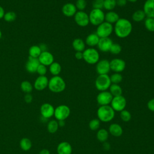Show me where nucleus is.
Returning a JSON list of instances; mask_svg holds the SVG:
<instances>
[{
    "label": "nucleus",
    "instance_id": "obj_47",
    "mask_svg": "<svg viewBox=\"0 0 154 154\" xmlns=\"http://www.w3.org/2000/svg\"><path fill=\"white\" fill-rule=\"evenodd\" d=\"M75 57L77 60H82L83 59V53L82 52H76L75 54Z\"/></svg>",
    "mask_w": 154,
    "mask_h": 154
},
{
    "label": "nucleus",
    "instance_id": "obj_10",
    "mask_svg": "<svg viewBox=\"0 0 154 154\" xmlns=\"http://www.w3.org/2000/svg\"><path fill=\"white\" fill-rule=\"evenodd\" d=\"M74 20L76 23L81 27H85L90 23L88 14L84 11H77L74 16Z\"/></svg>",
    "mask_w": 154,
    "mask_h": 154
},
{
    "label": "nucleus",
    "instance_id": "obj_32",
    "mask_svg": "<svg viewBox=\"0 0 154 154\" xmlns=\"http://www.w3.org/2000/svg\"><path fill=\"white\" fill-rule=\"evenodd\" d=\"M20 88L23 92L25 93H30L32 91L33 86L28 81H23L20 84Z\"/></svg>",
    "mask_w": 154,
    "mask_h": 154
},
{
    "label": "nucleus",
    "instance_id": "obj_40",
    "mask_svg": "<svg viewBox=\"0 0 154 154\" xmlns=\"http://www.w3.org/2000/svg\"><path fill=\"white\" fill-rule=\"evenodd\" d=\"M122 46L120 45L118 43H114L111 46V48L109 49V52L114 55H117L119 54L122 51Z\"/></svg>",
    "mask_w": 154,
    "mask_h": 154
},
{
    "label": "nucleus",
    "instance_id": "obj_13",
    "mask_svg": "<svg viewBox=\"0 0 154 154\" xmlns=\"http://www.w3.org/2000/svg\"><path fill=\"white\" fill-rule=\"evenodd\" d=\"M96 64V70L98 75H106L111 70L109 61L106 59L99 60Z\"/></svg>",
    "mask_w": 154,
    "mask_h": 154
},
{
    "label": "nucleus",
    "instance_id": "obj_5",
    "mask_svg": "<svg viewBox=\"0 0 154 154\" xmlns=\"http://www.w3.org/2000/svg\"><path fill=\"white\" fill-rule=\"evenodd\" d=\"M109 76L106 75H99L95 79L94 85L96 89L100 91H106L111 85Z\"/></svg>",
    "mask_w": 154,
    "mask_h": 154
},
{
    "label": "nucleus",
    "instance_id": "obj_39",
    "mask_svg": "<svg viewBox=\"0 0 154 154\" xmlns=\"http://www.w3.org/2000/svg\"><path fill=\"white\" fill-rule=\"evenodd\" d=\"M89 128L91 131H96L100 127V120L98 119H93L91 120L88 124Z\"/></svg>",
    "mask_w": 154,
    "mask_h": 154
},
{
    "label": "nucleus",
    "instance_id": "obj_3",
    "mask_svg": "<svg viewBox=\"0 0 154 154\" xmlns=\"http://www.w3.org/2000/svg\"><path fill=\"white\" fill-rule=\"evenodd\" d=\"M48 88L53 93H61L63 91L66 87V82L63 78L58 76H53L49 79Z\"/></svg>",
    "mask_w": 154,
    "mask_h": 154
},
{
    "label": "nucleus",
    "instance_id": "obj_16",
    "mask_svg": "<svg viewBox=\"0 0 154 154\" xmlns=\"http://www.w3.org/2000/svg\"><path fill=\"white\" fill-rule=\"evenodd\" d=\"M49 79L47 76H38L34 83V88L38 91H42L48 86Z\"/></svg>",
    "mask_w": 154,
    "mask_h": 154
},
{
    "label": "nucleus",
    "instance_id": "obj_35",
    "mask_svg": "<svg viewBox=\"0 0 154 154\" xmlns=\"http://www.w3.org/2000/svg\"><path fill=\"white\" fill-rule=\"evenodd\" d=\"M116 0H104L103 8L106 10L112 11L116 7Z\"/></svg>",
    "mask_w": 154,
    "mask_h": 154
},
{
    "label": "nucleus",
    "instance_id": "obj_33",
    "mask_svg": "<svg viewBox=\"0 0 154 154\" xmlns=\"http://www.w3.org/2000/svg\"><path fill=\"white\" fill-rule=\"evenodd\" d=\"M58 127L59 126L58 121L55 120H52L48 122L47 125V129L49 133L54 134L57 131Z\"/></svg>",
    "mask_w": 154,
    "mask_h": 154
},
{
    "label": "nucleus",
    "instance_id": "obj_44",
    "mask_svg": "<svg viewBox=\"0 0 154 154\" xmlns=\"http://www.w3.org/2000/svg\"><path fill=\"white\" fill-rule=\"evenodd\" d=\"M147 106L150 111L154 112V98L151 99L148 101L147 103Z\"/></svg>",
    "mask_w": 154,
    "mask_h": 154
},
{
    "label": "nucleus",
    "instance_id": "obj_19",
    "mask_svg": "<svg viewBox=\"0 0 154 154\" xmlns=\"http://www.w3.org/2000/svg\"><path fill=\"white\" fill-rule=\"evenodd\" d=\"M61 11L63 14L66 17H73L77 12V9L75 4L72 3H66L62 7Z\"/></svg>",
    "mask_w": 154,
    "mask_h": 154
},
{
    "label": "nucleus",
    "instance_id": "obj_24",
    "mask_svg": "<svg viewBox=\"0 0 154 154\" xmlns=\"http://www.w3.org/2000/svg\"><path fill=\"white\" fill-rule=\"evenodd\" d=\"M72 47L76 52H83L85 49V43L82 39L76 38L72 42Z\"/></svg>",
    "mask_w": 154,
    "mask_h": 154
},
{
    "label": "nucleus",
    "instance_id": "obj_49",
    "mask_svg": "<svg viewBox=\"0 0 154 154\" xmlns=\"http://www.w3.org/2000/svg\"><path fill=\"white\" fill-rule=\"evenodd\" d=\"M38 46H39V47H40V48L42 52L47 51V46H46V45H45V44H44V43H42V44H40V45H38Z\"/></svg>",
    "mask_w": 154,
    "mask_h": 154
},
{
    "label": "nucleus",
    "instance_id": "obj_30",
    "mask_svg": "<svg viewBox=\"0 0 154 154\" xmlns=\"http://www.w3.org/2000/svg\"><path fill=\"white\" fill-rule=\"evenodd\" d=\"M28 53L29 55V57L38 58L42 53V51L38 45H32L29 48Z\"/></svg>",
    "mask_w": 154,
    "mask_h": 154
},
{
    "label": "nucleus",
    "instance_id": "obj_21",
    "mask_svg": "<svg viewBox=\"0 0 154 154\" xmlns=\"http://www.w3.org/2000/svg\"><path fill=\"white\" fill-rule=\"evenodd\" d=\"M57 151L58 154H71L72 152V147L69 143L63 141L58 144Z\"/></svg>",
    "mask_w": 154,
    "mask_h": 154
},
{
    "label": "nucleus",
    "instance_id": "obj_7",
    "mask_svg": "<svg viewBox=\"0 0 154 154\" xmlns=\"http://www.w3.org/2000/svg\"><path fill=\"white\" fill-rule=\"evenodd\" d=\"M114 31V26L112 24L104 21L97 26L96 33L99 38L109 37Z\"/></svg>",
    "mask_w": 154,
    "mask_h": 154
},
{
    "label": "nucleus",
    "instance_id": "obj_27",
    "mask_svg": "<svg viewBox=\"0 0 154 154\" xmlns=\"http://www.w3.org/2000/svg\"><path fill=\"white\" fill-rule=\"evenodd\" d=\"M49 67V70L53 76H58L61 72V66L58 62H53Z\"/></svg>",
    "mask_w": 154,
    "mask_h": 154
},
{
    "label": "nucleus",
    "instance_id": "obj_36",
    "mask_svg": "<svg viewBox=\"0 0 154 154\" xmlns=\"http://www.w3.org/2000/svg\"><path fill=\"white\" fill-rule=\"evenodd\" d=\"M16 14L14 11H10L5 13L3 19L7 22H12L16 20Z\"/></svg>",
    "mask_w": 154,
    "mask_h": 154
},
{
    "label": "nucleus",
    "instance_id": "obj_4",
    "mask_svg": "<svg viewBox=\"0 0 154 154\" xmlns=\"http://www.w3.org/2000/svg\"><path fill=\"white\" fill-rule=\"evenodd\" d=\"M83 60L89 64H95L100 58L99 51L94 48H88L83 52Z\"/></svg>",
    "mask_w": 154,
    "mask_h": 154
},
{
    "label": "nucleus",
    "instance_id": "obj_42",
    "mask_svg": "<svg viewBox=\"0 0 154 154\" xmlns=\"http://www.w3.org/2000/svg\"><path fill=\"white\" fill-rule=\"evenodd\" d=\"M47 66L43 65L42 64H40L39 66L37 67L36 72L39 75V76H44L46 74L48 69H47Z\"/></svg>",
    "mask_w": 154,
    "mask_h": 154
},
{
    "label": "nucleus",
    "instance_id": "obj_51",
    "mask_svg": "<svg viewBox=\"0 0 154 154\" xmlns=\"http://www.w3.org/2000/svg\"><path fill=\"white\" fill-rule=\"evenodd\" d=\"M38 154H50V152L48 149H44L40 150Z\"/></svg>",
    "mask_w": 154,
    "mask_h": 154
},
{
    "label": "nucleus",
    "instance_id": "obj_41",
    "mask_svg": "<svg viewBox=\"0 0 154 154\" xmlns=\"http://www.w3.org/2000/svg\"><path fill=\"white\" fill-rule=\"evenodd\" d=\"M75 6L78 11H84L87 7V2L85 0H76Z\"/></svg>",
    "mask_w": 154,
    "mask_h": 154
},
{
    "label": "nucleus",
    "instance_id": "obj_54",
    "mask_svg": "<svg viewBox=\"0 0 154 154\" xmlns=\"http://www.w3.org/2000/svg\"><path fill=\"white\" fill-rule=\"evenodd\" d=\"M1 37H2V32H1V30L0 29V40H1Z\"/></svg>",
    "mask_w": 154,
    "mask_h": 154
},
{
    "label": "nucleus",
    "instance_id": "obj_46",
    "mask_svg": "<svg viewBox=\"0 0 154 154\" xmlns=\"http://www.w3.org/2000/svg\"><path fill=\"white\" fill-rule=\"evenodd\" d=\"M128 1L127 0H116L117 5L119 7H124L126 5Z\"/></svg>",
    "mask_w": 154,
    "mask_h": 154
},
{
    "label": "nucleus",
    "instance_id": "obj_50",
    "mask_svg": "<svg viewBox=\"0 0 154 154\" xmlns=\"http://www.w3.org/2000/svg\"><path fill=\"white\" fill-rule=\"evenodd\" d=\"M103 149L105 150H109L110 149V146H109V144L108 143H106V142H104L103 143Z\"/></svg>",
    "mask_w": 154,
    "mask_h": 154
},
{
    "label": "nucleus",
    "instance_id": "obj_23",
    "mask_svg": "<svg viewBox=\"0 0 154 154\" xmlns=\"http://www.w3.org/2000/svg\"><path fill=\"white\" fill-rule=\"evenodd\" d=\"M100 38L96 34V33H91L88 34L85 40V45L89 46V48H94V46H97Z\"/></svg>",
    "mask_w": 154,
    "mask_h": 154
},
{
    "label": "nucleus",
    "instance_id": "obj_45",
    "mask_svg": "<svg viewBox=\"0 0 154 154\" xmlns=\"http://www.w3.org/2000/svg\"><path fill=\"white\" fill-rule=\"evenodd\" d=\"M24 100L26 103H31L32 100V96L30 93H26L24 96Z\"/></svg>",
    "mask_w": 154,
    "mask_h": 154
},
{
    "label": "nucleus",
    "instance_id": "obj_43",
    "mask_svg": "<svg viewBox=\"0 0 154 154\" xmlns=\"http://www.w3.org/2000/svg\"><path fill=\"white\" fill-rule=\"evenodd\" d=\"M104 0H93L92 2L93 8L102 9L103 8Z\"/></svg>",
    "mask_w": 154,
    "mask_h": 154
},
{
    "label": "nucleus",
    "instance_id": "obj_6",
    "mask_svg": "<svg viewBox=\"0 0 154 154\" xmlns=\"http://www.w3.org/2000/svg\"><path fill=\"white\" fill-rule=\"evenodd\" d=\"M89 21L91 24L98 26L105 21V13L102 9L93 8L89 14Z\"/></svg>",
    "mask_w": 154,
    "mask_h": 154
},
{
    "label": "nucleus",
    "instance_id": "obj_18",
    "mask_svg": "<svg viewBox=\"0 0 154 154\" xmlns=\"http://www.w3.org/2000/svg\"><path fill=\"white\" fill-rule=\"evenodd\" d=\"M39 64L40 63L38 58L29 57L28 61H26L25 64L26 70L31 73H35L36 72L37 67L39 66Z\"/></svg>",
    "mask_w": 154,
    "mask_h": 154
},
{
    "label": "nucleus",
    "instance_id": "obj_38",
    "mask_svg": "<svg viewBox=\"0 0 154 154\" xmlns=\"http://www.w3.org/2000/svg\"><path fill=\"white\" fill-rule=\"evenodd\" d=\"M120 112V117L122 120H123L125 122H128L131 120L132 116L131 112L129 111L126 109H123Z\"/></svg>",
    "mask_w": 154,
    "mask_h": 154
},
{
    "label": "nucleus",
    "instance_id": "obj_53",
    "mask_svg": "<svg viewBox=\"0 0 154 154\" xmlns=\"http://www.w3.org/2000/svg\"><path fill=\"white\" fill-rule=\"evenodd\" d=\"M138 0H127L128 2H132V3H134L135 2H137Z\"/></svg>",
    "mask_w": 154,
    "mask_h": 154
},
{
    "label": "nucleus",
    "instance_id": "obj_1",
    "mask_svg": "<svg viewBox=\"0 0 154 154\" xmlns=\"http://www.w3.org/2000/svg\"><path fill=\"white\" fill-rule=\"evenodd\" d=\"M114 31L117 37L120 38H126L132 31V23L125 18H120L114 23Z\"/></svg>",
    "mask_w": 154,
    "mask_h": 154
},
{
    "label": "nucleus",
    "instance_id": "obj_55",
    "mask_svg": "<svg viewBox=\"0 0 154 154\" xmlns=\"http://www.w3.org/2000/svg\"></svg>",
    "mask_w": 154,
    "mask_h": 154
},
{
    "label": "nucleus",
    "instance_id": "obj_2",
    "mask_svg": "<svg viewBox=\"0 0 154 154\" xmlns=\"http://www.w3.org/2000/svg\"><path fill=\"white\" fill-rule=\"evenodd\" d=\"M97 116L100 122L106 123L114 119L115 111L109 105L100 106L97 110Z\"/></svg>",
    "mask_w": 154,
    "mask_h": 154
},
{
    "label": "nucleus",
    "instance_id": "obj_48",
    "mask_svg": "<svg viewBox=\"0 0 154 154\" xmlns=\"http://www.w3.org/2000/svg\"><path fill=\"white\" fill-rule=\"evenodd\" d=\"M4 14H5V10L4 8L0 5V19H3Z\"/></svg>",
    "mask_w": 154,
    "mask_h": 154
},
{
    "label": "nucleus",
    "instance_id": "obj_52",
    "mask_svg": "<svg viewBox=\"0 0 154 154\" xmlns=\"http://www.w3.org/2000/svg\"><path fill=\"white\" fill-rule=\"evenodd\" d=\"M58 126H60V127H63L65 125L64 120H58Z\"/></svg>",
    "mask_w": 154,
    "mask_h": 154
},
{
    "label": "nucleus",
    "instance_id": "obj_22",
    "mask_svg": "<svg viewBox=\"0 0 154 154\" xmlns=\"http://www.w3.org/2000/svg\"><path fill=\"white\" fill-rule=\"evenodd\" d=\"M108 132L114 137H120L123 132L122 127L118 123H112L109 125L108 128Z\"/></svg>",
    "mask_w": 154,
    "mask_h": 154
},
{
    "label": "nucleus",
    "instance_id": "obj_31",
    "mask_svg": "<svg viewBox=\"0 0 154 154\" xmlns=\"http://www.w3.org/2000/svg\"><path fill=\"white\" fill-rule=\"evenodd\" d=\"M20 146L23 150L28 151L32 147V142L28 138H23L20 141Z\"/></svg>",
    "mask_w": 154,
    "mask_h": 154
},
{
    "label": "nucleus",
    "instance_id": "obj_37",
    "mask_svg": "<svg viewBox=\"0 0 154 154\" xmlns=\"http://www.w3.org/2000/svg\"><path fill=\"white\" fill-rule=\"evenodd\" d=\"M109 77L112 84H119L123 80V76L120 73H114L112 74Z\"/></svg>",
    "mask_w": 154,
    "mask_h": 154
},
{
    "label": "nucleus",
    "instance_id": "obj_20",
    "mask_svg": "<svg viewBox=\"0 0 154 154\" xmlns=\"http://www.w3.org/2000/svg\"><path fill=\"white\" fill-rule=\"evenodd\" d=\"M143 10L147 17L154 18V0H146L144 3Z\"/></svg>",
    "mask_w": 154,
    "mask_h": 154
},
{
    "label": "nucleus",
    "instance_id": "obj_14",
    "mask_svg": "<svg viewBox=\"0 0 154 154\" xmlns=\"http://www.w3.org/2000/svg\"><path fill=\"white\" fill-rule=\"evenodd\" d=\"M40 64L46 66H49L53 62H54V57L52 53L48 51L42 52L38 58Z\"/></svg>",
    "mask_w": 154,
    "mask_h": 154
},
{
    "label": "nucleus",
    "instance_id": "obj_11",
    "mask_svg": "<svg viewBox=\"0 0 154 154\" xmlns=\"http://www.w3.org/2000/svg\"><path fill=\"white\" fill-rule=\"evenodd\" d=\"M110 70L114 73H121L126 67L125 61L121 58H116L109 61Z\"/></svg>",
    "mask_w": 154,
    "mask_h": 154
},
{
    "label": "nucleus",
    "instance_id": "obj_29",
    "mask_svg": "<svg viewBox=\"0 0 154 154\" xmlns=\"http://www.w3.org/2000/svg\"><path fill=\"white\" fill-rule=\"evenodd\" d=\"M109 137V132L105 129H100L97 132L96 138L97 139L102 143L106 142Z\"/></svg>",
    "mask_w": 154,
    "mask_h": 154
},
{
    "label": "nucleus",
    "instance_id": "obj_28",
    "mask_svg": "<svg viewBox=\"0 0 154 154\" xmlns=\"http://www.w3.org/2000/svg\"><path fill=\"white\" fill-rule=\"evenodd\" d=\"M109 92L113 97L122 95L123 90L122 87L117 84H111L109 88Z\"/></svg>",
    "mask_w": 154,
    "mask_h": 154
},
{
    "label": "nucleus",
    "instance_id": "obj_25",
    "mask_svg": "<svg viewBox=\"0 0 154 154\" xmlns=\"http://www.w3.org/2000/svg\"><path fill=\"white\" fill-rule=\"evenodd\" d=\"M120 19L119 15L116 11H108L105 14V21L111 24L116 23V22Z\"/></svg>",
    "mask_w": 154,
    "mask_h": 154
},
{
    "label": "nucleus",
    "instance_id": "obj_8",
    "mask_svg": "<svg viewBox=\"0 0 154 154\" xmlns=\"http://www.w3.org/2000/svg\"><path fill=\"white\" fill-rule=\"evenodd\" d=\"M70 114V108L66 105H60L55 108L54 114L57 120H65Z\"/></svg>",
    "mask_w": 154,
    "mask_h": 154
},
{
    "label": "nucleus",
    "instance_id": "obj_12",
    "mask_svg": "<svg viewBox=\"0 0 154 154\" xmlns=\"http://www.w3.org/2000/svg\"><path fill=\"white\" fill-rule=\"evenodd\" d=\"M113 98L112 95L109 91H100L96 97V101L97 103L100 105H108L111 103V102Z\"/></svg>",
    "mask_w": 154,
    "mask_h": 154
},
{
    "label": "nucleus",
    "instance_id": "obj_15",
    "mask_svg": "<svg viewBox=\"0 0 154 154\" xmlns=\"http://www.w3.org/2000/svg\"><path fill=\"white\" fill-rule=\"evenodd\" d=\"M112 44L113 42L109 37L100 38L97 46L100 51L102 52H108L109 51Z\"/></svg>",
    "mask_w": 154,
    "mask_h": 154
},
{
    "label": "nucleus",
    "instance_id": "obj_26",
    "mask_svg": "<svg viewBox=\"0 0 154 154\" xmlns=\"http://www.w3.org/2000/svg\"><path fill=\"white\" fill-rule=\"evenodd\" d=\"M146 18V16L143 10H138L134 12L132 15V19L134 22H141Z\"/></svg>",
    "mask_w": 154,
    "mask_h": 154
},
{
    "label": "nucleus",
    "instance_id": "obj_9",
    "mask_svg": "<svg viewBox=\"0 0 154 154\" xmlns=\"http://www.w3.org/2000/svg\"><path fill=\"white\" fill-rule=\"evenodd\" d=\"M126 98L121 96L113 97L111 102V106L114 110V111L120 112L125 109L126 106Z\"/></svg>",
    "mask_w": 154,
    "mask_h": 154
},
{
    "label": "nucleus",
    "instance_id": "obj_34",
    "mask_svg": "<svg viewBox=\"0 0 154 154\" xmlns=\"http://www.w3.org/2000/svg\"><path fill=\"white\" fill-rule=\"evenodd\" d=\"M144 25L147 30L150 32H154V18L146 17L144 21Z\"/></svg>",
    "mask_w": 154,
    "mask_h": 154
},
{
    "label": "nucleus",
    "instance_id": "obj_17",
    "mask_svg": "<svg viewBox=\"0 0 154 154\" xmlns=\"http://www.w3.org/2000/svg\"><path fill=\"white\" fill-rule=\"evenodd\" d=\"M54 111L55 108L54 106L49 103H45L42 104L40 107V113L42 117L47 119L52 117L54 116Z\"/></svg>",
    "mask_w": 154,
    "mask_h": 154
}]
</instances>
